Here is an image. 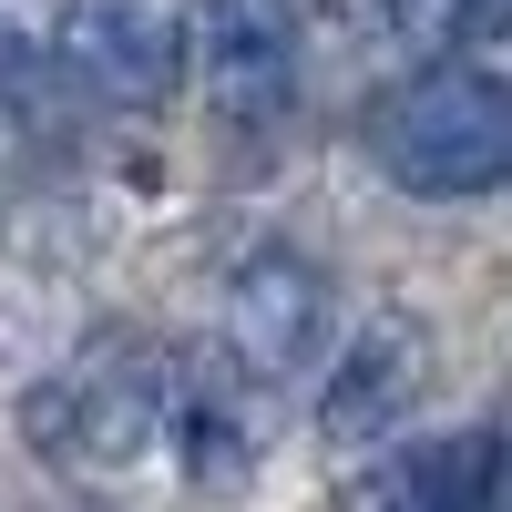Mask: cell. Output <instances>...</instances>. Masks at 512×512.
<instances>
[{
    "label": "cell",
    "mask_w": 512,
    "mask_h": 512,
    "mask_svg": "<svg viewBox=\"0 0 512 512\" xmlns=\"http://www.w3.org/2000/svg\"><path fill=\"white\" fill-rule=\"evenodd\" d=\"M328 349V267L308 246H256L226 277V369L256 390H287Z\"/></svg>",
    "instance_id": "obj_4"
},
{
    "label": "cell",
    "mask_w": 512,
    "mask_h": 512,
    "mask_svg": "<svg viewBox=\"0 0 512 512\" xmlns=\"http://www.w3.org/2000/svg\"><path fill=\"white\" fill-rule=\"evenodd\" d=\"M482 472H492V512H512V420H482Z\"/></svg>",
    "instance_id": "obj_11"
},
{
    "label": "cell",
    "mask_w": 512,
    "mask_h": 512,
    "mask_svg": "<svg viewBox=\"0 0 512 512\" xmlns=\"http://www.w3.org/2000/svg\"><path fill=\"white\" fill-rule=\"evenodd\" d=\"M205 41V103L236 134H267L297 103V0H205V21H185Z\"/></svg>",
    "instance_id": "obj_6"
},
{
    "label": "cell",
    "mask_w": 512,
    "mask_h": 512,
    "mask_svg": "<svg viewBox=\"0 0 512 512\" xmlns=\"http://www.w3.org/2000/svg\"><path fill=\"white\" fill-rule=\"evenodd\" d=\"M52 72L103 113H164L185 93V72H195L185 0H62Z\"/></svg>",
    "instance_id": "obj_3"
},
{
    "label": "cell",
    "mask_w": 512,
    "mask_h": 512,
    "mask_svg": "<svg viewBox=\"0 0 512 512\" xmlns=\"http://www.w3.org/2000/svg\"><path fill=\"white\" fill-rule=\"evenodd\" d=\"M369 154L410 195H502L512 185V82L451 52L420 62L369 113Z\"/></svg>",
    "instance_id": "obj_1"
},
{
    "label": "cell",
    "mask_w": 512,
    "mask_h": 512,
    "mask_svg": "<svg viewBox=\"0 0 512 512\" xmlns=\"http://www.w3.org/2000/svg\"><path fill=\"white\" fill-rule=\"evenodd\" d=\"M164 431L185 441V482H195V492H236V482H246V431H236L216 400H185V390H175Z\"/></svg>",
    "instance_id": "obj_9"
},
{
    "label": "cell",
    "mask_w": 512,
    "mask_h": 512,
    "mask_svg": "<svg viewBox=\"0 0 512 512\" xmlns=\"http://www.w3.org/2000/svg\"><path fill=\"white\" fill-rule=\"evenodd\" d=\"M41 93H52V41L21 11H0V113H31Z\"/></svg>",
    "instance_id": "obj_10"
},
{
    "label": "cell",
    "mask_w": 512,
    "mask_h": 512,
    "mask_svg": "<svg viewBox=\"0 0 512 512\" xmlns=\"http://www.w3.org/2000/svg\"><path fill=\"white\" fill-rule=\"evenodd\" d=\"M164 410H175V379L164 349L134 328H103L21 400V431L62 461V472H134L144 451H164Z\"/></svg>",
    "instance_id": "obj_2"
},
{
    "label": "cell",
    "mask_w": 512,
    "mask_h": 512,
    "mask_svg": "<svg viewBox=\"0 0 512 512\" xmlns=\"http://www.w3.org/2000/svg\"><path fill=\"white\" fill-rule=\"evenodd\" d=\"M349 21L400 62H441L451 41H482L502 21V0H349Z\"/></svg>",
    "instance_id": "obj_8"
},
{
    "label": "cell",
    "mask_w": 512,
    "mask_h": 512,
    "mask_svg": "<svg viewBox=\"0 0 512 512\" xmlns=\"http://www.w3.org/2000/svg\"><path fill=\"white\" fill-rule=\"evenodd\" d=\"M349 512H492L482 431H441V441H369V472L349 482Z\"/></svg>",
    "instance_id": "obj_7"
},
{
    "label": "cell",
    "mask_w": 512,
    "mask_h": 512,
    "mask_svg": "<svg viewBox=\"0 0 512 512\" xmlns=\"http://www.w3.org/2000/svg\"><path fill=\"white\" fill-rule=\"evenodd\" d=\"M420 390H431V328H420L410 308H369V328H349L338 369L318 379V441L328 451L390 441Z\"/></svg>",
    "instance_id": "obj_5"
}]
</instances>
